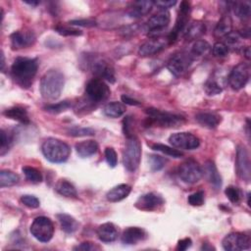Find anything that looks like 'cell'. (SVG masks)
I'll list each match as a JSON object with an SVG mask.
<instances>
[{
	"label": "cell",
	"mask_w": 251,
	"mask_h": 251,
	"mask_svg": "<svg viewBox=\"0 0 251 251\" xmlns=\"http://www.w3.org/2000/svg\"><path fill=\"white\" fill-rule=\"evenodd\" d=\"M91 70L93 74L97 77V79L105 80L111 84H114L116 82L114 68L111 66L110 63H108L104 59H95L94 61H92Z\"/></svg>",
	"instance_id": "cell-15"
},
{
	"label": "cell",
	"mask_w": 251,
	"mask_h": 251,
	"mask_svg": "<svg viewBox=\"0 0 251 251\" xmlns=\"http://www.w3.org/2000/svg\"><path fill=\"white\" fill-rule=\"evenodd\" d=\"M241 51H242V54L244 55V57H245L247 60H249V59H250V55H251V53H250V47H249V46L243 47V48L241 49Z\"/></svg>",
	"instance_id": "cell-57"
},
{
	"label": "cell",
	"mask_w": 251,
	"mask_h": 251,
	"mask_svg": "<svg viewBox=\"0 0 251 251\" xmlns=\"http://www.w3.org/2000/svg\"><path fill=\"white\" fill-rule=\"evenodd\" d=\"M65 79L58 70H49L43 75L40 81V93L47 100H55L60 97Z\"/></svg>",
	"instance_id": "cell-2"
},
{
	"label": "cell",
	"mask_w": 251,
	"mask_h": 251,
	"mask_svg": "<svg viewBox=\"0 0 251 251\" xmlns=\"http://www.w3.org/2000/svg\"><path fill=\"white\" fill-rule=\"evenodd\" d=\"M201 249L202 250H212V249H214L215 250V248L213 247V246H211V245H208V243H203V246L201 247Z\"/></svg>",
	"instance_id": "cell-58"
},
{
	"label": "cell",
	"mask_w": 251,
	"mask_h": 251,
	"mask_svg": "<svg viewBox=\"0 0 251 251\" xmlns=\"http://www.w3.org/2000/svg\"><path fill=\"white\" fill-rule=\"evenodd\" d=\"M225 194L227 196V197L229 198V200L233 203V204H238L241 201L242 198V194L240 192V190L238 187L235 186H228L225 191Z\"/></svg>",
	"instance_id": "cell-40"
},
{
	"label": "cell",
	"mask_w": 251,
	"mask_h": 251,
	"mask_svg": "<svg viewBox=\"0 0 251 251\" xmlns=\"http://www.w3.org/2000/svg\"><path fill=\"white\" fill-rule=\"evenodd\" d=\"M71 26H80V27H86V28H91L95 27L97 25L96 21L93 19H79V20H72L69 22Z\"/></svg>",
	"instance_id": "cell-52"
},
{
	"label": "cell",
	"mask_w": 251,
	"mask_h": 251,
	"mask_svg": "<svg viewBox=\"0 0 251 251\" xmlns=\"http://www.w3.org/2000/svg\"><path fill=\"white\" fill-rule=\"evenodd\" d=\"M69 135L72 137H89L93 136L95 132L90 128H81V127H75L68 131Z\"/></svg>",
	"instance_id": "cell-45"
},
{
	"label": "cell",
	"mask_w": 251,
	"mask_h": 251,
	"mask_svg": "<svg viewBox=\"0 0 251 251\" xmlns=\"http://www.w3.org/2000/svg\"><path fill=\"white\" fill-rule=\"evenodd\" d=\"M12 143H13L12 136L9 133H7L6 131L1 130V140H0V154L4 155L11 147Z\"/></svg>",
	"instance_id": "cell-42"
},
{
	"label": "cell",
	"mask_w": 251,
	"mask_h": 251,
	"mask_svg": "<svg viewBox=\"0 0 251 251\" xmlns=\"http://www.w3.org/2000/svg\"><path fill=\"white\" fill-rule=\"evenodd\" d=\"M103 112L107 117L119 118L126 113V106L122 102L113 101L106 104V106L103 109Z\"/></svg>",
	"instance_id": "cell-33"
},
{
	"label": "cell",
	"mask_w": 251,
	"mask_h": 251,
	"mask_svg": "<svg viewBox=\"0 0 251 251\" xmlns=\"http://www.w3.org/2000/svg\"><path fill=\"white\" fill-rule=\"evenodd\" d=\"M31 233L40 242H48L54 234V225L47 217H37L30 228Z\"/></svg>",
	"instance_id": "cell-6"
},
{
	"label": "cell",
	"mask_w": 251,
	"mask_h": 251,
	"mask_svg": "<svg viewBox=\"0 0 251 251\" xmlns=\"http://www.w3.org/2000/svg\"><path fill=\"white\" fill-rule=\"evenodd\" d=\"M188 203H190L192 206H201L204 204V193L203 192H197L193 195H191L187 198Z\"/></svg>",
	"instance_id": "cell-46"
},
{
	"label": "cell",
	"mask_w": 251,
	"mask_h": 251,
	"mask_svg": "<svg viewBox=\"0 0 251 251\" xmlns=\"http://www.w3.org/2000/svg\"><path fill=\"white\" fill-rule=\"evenodd\" d=\"M71 106H72V104L69 101H61L59 103L46 105L44 107V110L49 113H52V114H59L61 112H64V111L68 110Z\"/></svg>",
	"instance_id": "cell-41"
},
{
	"label": "cell",
	"mask_w": 251,
	"mask_h": 251,
	"mask_svg": "<svg viewBox=\"0 0 251 251\" xmlns=\"http://www.w3.org/2000/svg\"><path fill=\"white\" fill-rule=\"evenodd\" d=\"M154 2L149 1V0H141V1H136L132 3L129 7V15L132 18H142L146 16L153 8Z\"/></svg>",
	"instance_id": "cell-22"
},
{
	"label": "cell",
	"mask_w": 251,
	"mask_h": 251,
	"mask_svg": "<svg viewBox=\"0 0 251 251\" xmlns=\"http://www.w3.org/2000/svg\"><path fill=\"white\" fill-rule=\"evenodd\" d=\"M169 142L174 147L183 150H194L200 145L199 139L191 133L173 134L170 137Z\"/></svg>",
	"instance_id": "cell-12"
},
{
	"label": "cell",
	"mask_w": 251,
	"mask_h": 251,
	"mask_svg": "<svg viewBox=\"0 0 251 251\" xmlns=\"http://www.w3.org/2000/svg\"><path fill=\"white\" fill-rule=\"evenodd\" d=\"M141 30V25L139 24H133V25H129L123 27L119 30V35L122 36L123 37H132L134 36H136L137 34L140 33Z\"/></svg>",
	"instance_id": "cell-43"
},
{
	"label": "cell",
	"mask_w": 251,
	"mask_h": 251,
	"mask_svg": "<svg viewBox=\"0 0 251 251\" xmlns=\"http://www.w3.org/2000/svg\"><path fill=\"white\" fill-rule=\"evenodd\" d=\"M193 61L194 58L191 54L179 52L169 59L167 62V68L174 76L180 77L190 68Z\"/></svg>",
	"instance_id": "cell-9"
},
{
	"label": "cell",
	"mask_w": 251,
	"mask_h": 251,
	"mask_svg": "<svg viewBox=\"0 0 251 251\" xmlns=\"http://www.w3.org/2000/svg\"><path fill=\"white\" fill-rule=\"evenodd\" d=\"M55 31L61 35V36H82L83 33L80 30L77 29H72V28H68V27H63V26H59L55 28Z\"/></svg>",
	"instance_id": "cell-49"
},
{
	"label": "cell",
	"mask_w": 251,
	"mask_h": 251,
	"mask_svg": "<svg viewBox=\"0 0 251 251\" xmlns=\"http://www.w3.org/2000/svg\"><path fill=\"white\" fill-rule=\"evenodd\" d=\"M197 122L207 129H215L222 121V117L214 112H200L196 115Z\"/></svg>",
	"instance_id": "cell-20"
},
{
	"label": "cell",
	"mask_w": 251,
	"mask_h": 251,
	"mask_svg": "<svg viewBox=\"0 0 251 251\" xmlns=\"http://www.w3.org/2000/svg\"><path fill=\"white\" fill-rule=\"evenodd\" d=\"M229 48L224 42H216L212 48V53L215 57L218 58H223L226 57L229 53Z\"/></svg>",
	"instance_id": "cell-47"
},
{
	"label": "cell",
	"mask_w": 251,
	"mask_h": 251,
	"mask_svg": "<svg viewBox=\"0 0 251 251\" xmlns=\"http://www.w3.org/2000/svg\"><path fill=\"white\" fill-rule=\"evenodd\" d=\"M249 80V65L246 63H239L229 76V84L232 89L238 90L243 89Z\"/></svg>",
	"instance_id": "cell-14"
},
{
	"label": "cell",
	"mask_w": 251,
	"mask_h": 251,
	"mask_svg": "<svg viewBox=\"0 0 251 251\" xmlns=\"http://www.w3.org/2000/svg\"><path fill=\"white\" fill-rule=\"evenodd\" d=\"M152 149H154L156 151H159V152H162V153H164L168 156H171L173 158H179L183 155L182 152H180L179 150L175 149V148L170 147V146H167V145H164V144H161V143L153 144Z\"/></svg>",
	"instance_id": "cell-39"
},
{
	"label": "cell",
	"mask_w": 251,
	"mask_h": 251,
	"mask_svg": "<svg viewBox=\"0 0 251 251\" xmlns=\"http://www.w3.org/2000/svg\"><path fill=\"white\" fill-rule=\"evenodd\" d=\"M44 157L52 163H64L68 160L71 149L70 146L60 140L49 138L41 145Z\"/></svg>",
	"instance_id": "cell-3"
},
{
	"label": "cell",
	"mask_w": 251,
	"mask_h": 251,
	"mask_svg": "<svg viewBox=\"0 0 251 251\" xmlns=\"http://www.w3.org/2000/svg\"><path fill=\"white\" fill-rule=\"evenodd\" d=\"M176 4H177L176 0H169V1H156V2H154V5H156L157 7H159L162 10L170 9L173 6H175Z\"/></svg>",
	"instance_id": "cell-55"
},
{
	"label": "cell",
	"mask_w": 251,
	"mask_h": 251,
	"mask_svg": "<svg viewBox=\"0 0 251 251\" xmlns=\"http://www.w3.org/2000/svg\"><path fill=\"white\" fill-rule=\"evenodd\" d=\"M190 14H191V4L187 1H182L179 5V16L175 25V28L172 30L170 35L168 36V43L172 44L175 43L179 35L183 33L186 30L188 19H190Z\"/></svg>",
	"instance_id": "cell-7"
},
{
	"label": "cell",
	"mask_w": 251,
	"mask_h": 251,
	"mask_svg": "<svg viewBox=\"0 0 251 251\" xmlns=\"http://www.w3.org/2000/svg\"><path fill=\"white\" fill-rule=\"evenodd\" d=\"M23 173H24L26 179L31 182L39 183L42 181V176H41L40 172L34 167H30V166L23 167Z\"/></svg>",
	"instance_id": "cell-38"
},
{
	"label": "cell",
	"mask_w": 251,
	"mask_h": 251,
	"mask_svg": "<svg viewBox=\"0 0 251 251\" xmlns=\"http://www.w3.org/2000/svg\"><path fill=\"white\" fill-rule=\"evenodd\" d=\"M233 6V13L235 16L241 20H246L250 17L251 15V5L249 2L246 1H241V2H233L231 3Z\"/></svg>",
	"instance_id": "cell-34"
},
{
	"label": "cell",
	"mask_w": 251,
	"mask_h": 251,
	"mask_svg": "<svg viewBox=\"0 0 251 251\" xmlns=\"http://www.w3.org/2000/svg\"><path fill=\"white\" fill-rule=\"evenodd\" d=\"M21 202L29 207V208H32V209H36V208H38L39 205H40V202L38 200L37 197H34V196H29V195H26V196H23L21 197Z\"/></svg>",
	"instance_id": "cell-48"
},
{
	"label": "cell",
	"mask_w": 251,
	"mask_h": 251,
	"mask_svg": "<svg viewBox=\"0 0 251 251\" xmlns=\"http://www.w3.org/2000/svg\"><path fill=\"white\" fill-rule=\"evenodd\" d=\"M133 120H132V117L128 116L126 117L124 119V122H123V131H124V135L127 137L128 139L129 138H133V137H136L134 134H133Z\"/></svg>",
	"instance_id": "cell-50"
},
{
	"label": "cell",
	"mask_w": 251,
	"mask_h": 251,
	"mask_svg": "<svg viewBox=\"0 0 251 251\" xmlns=\"http://www.w3.org/2000/svg\"><path fill=\"white\" fill-rule=\"evenodd\" d=\"M242 39L243 38L238 32H231L226 36H224V43L229 49L232 48L233 50H238L243 48Z\"/></svg>",
	"instance_id": "cell-36"
},
{
	"label": "cell",
	"mask_w": 251,
	"mask_h": 251,
	"mask_svg": "<svg viewBox=\"0 0 251 251\" xmlns=\"http://www.w3.org/2000/svg\"><path fill=\"white\" fill-rule=\"evenodd\" d=\"M178 173L180 179L185 183H196L199 181L203 176L201 167L194 159H188L181 163Z\"/></svg>",
	"instance_id": "cell-8"
},
{
	"label": "cell",
	"mask_w": 251,
	"mask_h": 251,
	"mask_svg": "<svg viewBox=\"0 0 251 251\" xmlns=\"http://www.w3.org/2000/svg\"><path fill=\"white\" fill-rule=\"evenodd\" d=\"M4 65H5L4 54H3V52H1V70H3V69H4Z\"/></svg>",
	"instance_id": "cell-59"
},
{
	"label": "cell",
	"mask_w": 251,
	"mask_h": 251,
	"mask_svg": "<svg viewBox=\"0 0 251 251\" xmlns=\"http://www.w3.org/2000/svg\"><path fill=\"white\" fill-rule=\"evenodd\" d=\"M78 155L82 158H89L98 151V144L94 141H84L75 145Z\"/></svg>",
	"instance_id": "cell-26"
},
{
	"label": "cell",
	"mask_w": 251,
	"mask_h": 251,
	"mask_svg": "<svg viewBox=\"0 0 251 251\" xmlns=\"http://www.w3.org/2000/svg\"><path fill=\"white\" fill-rule=\"evenodd\" d=\"M171 21L170 13L167 11L161 12L149 18L147 21V27L150 30H164Z\"/></svg>",
	"instance_id": "cell-25"
},
{
	"label": "cell",
	"mask_w": 251,
	"mask_h": 251,
	"mask_svg": "<svg viewBox=\"0 0 251 251\" xmlns=\"http://www.w3.org/2000/svg\"><path fill=\"white\" fill-rule=\"evenodd\" d=\"M205 33V25L202 22H194L186 27L184 37L186 40H194L200 37Z\"/></svg>",
	"instance_id": "cell-29"
},
{
	"label": "cell",
	"mask_w": 251,
	"mask_h": 251,
	"mask_svg": "<svg viewBox=\"0 0 251 251\" xmlns=\"http://www.w3.org/2000/svg\"><path fill=\"white\" fill-rule=\"evenodd\" d=\"M163 204L164 199L160 195L156 193H148L138 199L136 207L143 211H154L160 208Z\"/></svg>",
	"instance_id": "cell-16"
},
{
	"label": "cell",
	"mask_w": 251,
	"mask_h": 251,
	"mask_svg": "<svg viewBox=\"0 0 251 251\" xmlns=\"http://www.w3.org/2000/svg\"><path fill=\"white\" fill-rule=\"evenodd\" d=\"M209 50H210V45L208 42H206L204 40H197L194 43L190 54L193 56V58L202 57V56L206 55L209 52Z\"/></svg>",
	"instance_id": "cell-37"
},
{
	"label": "cell",
	"mask_w": 251,
	"mask_h": 251,
	"mask_svg": "<svg viewBox=\"0 0 251 251\" xmlns=\"http://www.w3.org/2000/svg\"><path fill=\"white\" fill-rule=\"evenodd\" d=\"M222 82H223V79L214 75L212 78H210L204 84V91L209 96L220 94L223 91V89H224V85H223Z\"/></svg>",
	"instance_id": "cell-31"
},
{
	"label": "cell",
	"mask_w": 251,
	"mask_h": 251,
	"mask_svg": "<svg viewBox=\"0 0 251 251\" xmlns=\"http://www.w3.org/2000/svg\"><path fill=\"white\" fill-rule=\"evenodd\" d=\"M11 45L13 49H22L33 45L36 41V35L32 31H18L11 35Z\"/></svg>",
	"instance_id": "cell-17"
},
{
	"label": "cell",
	"mask_w": 251,
	"mask_h": 251,
	"mask_svg": "<svg viewBox=\"0 0 251 251\" xmlns=\"http://www.w3.org/2000/svg\"><path fill=\"white\" fill-rule=\"evenodd\" d=\"M132 192V187L129 184L122 183L110 190L107 195L106 198L110 202H119L125 198H127Z\"/></svg>",
	"instance_id": "cell-23"
},
{
	"label": "cell",
	"mask_w": 251,
	"mask_h": 251,
	"mask_svg": "<svg viewBox=\"0 0 251 251\" xmlns=\"http://www.w3.org/2000/svg\"><path fill=\"white\" fill-rule=\"evenodd\" d=\"M232 28H233L232 18L229 15L224 16L217 24L214 30V36L216 37H224L232 32Z\"/></svg>",
	"instance_id": "cell-32"
},
{
	"label": "cell",
	"mask_w": 251,
	"mask_h": 251,
	"mask_svg": "<svg viewBox=\"0 0 251 251\" xmlns=\"http://www.w3.org/2000/svg\"><path fill=\"white\" fill-rule=\"evenodd\" d=\"M7 118L15 120L17 122H20L22 124H30V118L28 115V112L26 109L19 107V106H15L12 108H9L7 110L4 111L3 113Z\"/></svg>",
	"instance_id": "cell-28"
},
{
	"label": "cell",
	"mask_w": 251,
	"mask_h": 251,
	"mask_svg": "<svg viewBox=\"0 0 251 251\" xmlns=\"http://www.w3.org/2000/svg\"><path fill=\"white\" fill-rule=\"evenodd\" d=\"M99 249H100L99 246L90 241L82 242L80 245L74 247V250H80V251H92V250H99Z\"/></svg>",
	"instance_id": "cell-53"
},
{
	"label": "cell",
	"mask_w": 251,
	"mask_h": 251,
	"mask_svg": "<svg viewBox=\"0 0 251 251\" xmlns=\"http://www.w3.org/2000/svg\"><path fill=\"white\" fill-rule=\"evenodd\" d=\"M202 172L206 177L207 180L216 188V190H219V188L222 186V177L218 172V169L215 163L211 160L206 161Z\"/></svg>",
	"instance_id": "cell-21"
},
{
	"label": "cell",
	"mask_w": 251,
	"mask_h": 251,
	"mask_svg": "<svg viewBox=\"0 0 251 251\" xmlns=\"http://www.w3.org/2000/svg\"><path fill=\"white\" fill-rule=\"evenodd\" d=\"M57 219L60 223L62 231H64L66 233H74L79 229V223L71 215L61 213L57 215Z\"/></svg>",
	"instance_id": "cell-27"
},
{
	"label": "cell",
	"mask_w": 251,
	"mask_h": 251,
	"mask_svg": "<svg viewBox=\"0 0 251 251\" xmlns=\"http://www.w3.org/2000/svg\"><path fill=\"white\" fill-rule=\"evenodd\" d=\"M105 159H106L108 165L111 168H115L116 167L117 162H118L117 153H116V151L112 147H107L105 149Z\"/></svg>",
	"instance_id": "cell-51"
},
{
	"label": "cell",
	"mask_w": 251,
	"mask_h": 251,
	"mask_svg": "<svg viewBox=\"0 0 251 251\" xmlns=\"http://www.w3.org/2000/svg\"><path fill=\"white\" fill-rule=\"evenodd\" d=\"M147 234L143 229L139 227H130L123 232L122 242L127 245H133L144 240Z\"/></svg>",
	"instance_id": "cell-19"
},
{
	"label": "cell",
	"mask_w": 251,
	"mask_h": 251,
	"mask_svg": "<svg viewBox=\"0 0 251 251\" xmlns=\"http://www.w3.org/2000/svg\"><path fill=\"white\" fill-rule=\"evenodd\" d=\"M168 43V39L166 38H151L150 40L144 42L143 45H141L139 49V54L142 57H148L152 56L154 54L159 53L163 49L166 48Z\"/></svg>",
	"instance_id": "cell-18"
},
{
	"label": "cell",
	"mask_w": 251,
	"mask_h": 251,
	"mask_svg": "<svg viewBox=\"0 0 251 251\" xmlns=\"http://www.w3.org/2000/svg\"><path fill=\"white\" fill-rule=\"evenodd\" d=\"M222 245L227 251H241L251 247V240L250 236L245 233H232L225 236Z\"/></svg>",
	"instance_id": "cell-11"
},
{
	"label": "cell",
	"mask_w": 251,
	"mask_h": 251,
	"mask_svg": "<svg viewBox=\"0 0 251 251\" xmlns=\"http://www.w3.org/2000/svg\"><path fill=\"white\" fill-rule=\"evenodd\" d=\"M20 180V177L9 170H2L0 172V186L2 188L7 186H13Z\"/></svg>",
	"instance_id": "cell-35"
},
{
	"label": "cell",
	"mask_w": 251,
	"mask_h": 251,
	"mask_svg": "<svg viewBox=\"0 0 251 251\" xmlns=\"http://www.w3.org/2000/svg\"><path fill=\"white\" fill-rule=\"evenodd\" d=\"M25 3H27V4L31 5V6H36V5H38L40 2H38V1H25Z\"/></svg>",
	"instance_id": "cell-60"
},
{
	"label": "cell",
	"mask_w": 251,
	"mask_h": 251,
	"mask_svg": "<svg viewBox=\"0 0 251 251\" xmlns=\"http://www.w3.org/2000/svg\"><path fill=\"white\" fill-rule=\"evenodd\" d=\"M122 102H124L125 104H128V105H132V106H139L141 105V102L128 96V95H123L122 96Z\"/></svg>",
	"instance_id": "cell-56"
},
{
	"label": "cell",
	"mask_w": 251,
	"mask_h": 251,
	"mask_svg": "<svg viewBox=\"0 0 251 251\" xmlns=\"http://www.w3.org/2000/svg\"><path fill=\"white\" fill-rule=\"evenodd\" d=\"M146 114L150 125H156L162 128H177L185 122L184 118L181 116L163 112L154 108L146 109Z\"/></svg>",
	"instance_id": "cell-5"
},
{
	"label": "cell",
	"mask_w": 251,
	"mask_h": 251,
	"mask_svg": "<svg viewBox=\"0 0 251 251\" xmlns=\"http://www.w3.org/2000/svg\"><path fill=\"white\" fill-rule=\"evenodd\" d=\"M86 93L90 100L98 103L106 100L109 97L111 90L103 80L96 78L88 83L86 87Z\"/></svg>",
	"instance_id": "cell-10"
},
{
	"label": "cell",
	"mask_w": 251,
	"mask_h": 251,
	"mask_svg": "<svg viewBox=\"0 0 251 251\" xmlns=\"http://www.w3.org/2000/svg\"><path fill=\"white\" fill-rule=\"evenodd\" d=\"M142 144L137 137L129 138L123 152V164L129 172H135L141 163Z\"/></svg>",
	"instance_id": "cell-4"
},
{
	"label": "cell",
	"mask_w": 251,
	"mask_h": 251,
	"mask_svg": "<svg viewBox=\"0 0 251 251\" xmlns=\"http://www.w3.org/2000/svg\"><path fill=\"white\" fill-rule=\"evenodd\" d=\"M97 235L102 242H113L118 237V230L113 223H105L98 227Z\"/></svg>",
	"instance_id": "cell-24"
},
{
	"label": "cell",
	"mask_w": 251,
	"mask_h": 251,
	"mask_svg": "<svg viewBox=\"0 0 251 251\" xmlns=\"http://www.w3.org/2000/svg\"><path fill=\"white\" fill-rule=\"evenodd\" d=\"M55 191L65 197H76L77 190L76 187L66 179H60L55 185Z\"/></svg>",
	"instance_id": "cell-30"
},
{
	"label": "cell",
	"mask_w": 251,
	"mask_h": 251,
	"mask_svg": "<svg viewBox=\"0 0 251 251\" xmlns=\"http://www.w3.org/2000/svg\"><path fill=\"white\" fill-rule=\"evenodd\" d=\"M152 171H160L165 167L166 160L158 155H150L148 158Z\"/></svg>",
	"instance_id": "cell-44"
},
{
	"label": "cell",
	"mask_w": 251,
	"mask_h": 251,
	"mask_svg": "<svg viewBox=\"0 0 251 251\" xmlns=\"http://www.w3.org/2000/svg\"><path fill=\"white\" fill-rule=\"evenodd\" d=\"M193 244V241L190 237H186V238H183V239H180L179 242H178V246H177V250H179V251H184L186 249L190 248Z\"/></svg>",
	"instance_id": "cell-54"
},
{
	"label": "cell",
	"mask_w": 251,
	"mask_h": 251,
	"mask_svg": "<svg viewBox=\"0 0 251 251\" xmlns=\"http://www.w3.org/2000/svg\"><path fill=\"white\" fill-rule=\"evenodd\" d=\"M38 63L35 58L18 57L11 67V75L17 85L29 89L37 73Z\"/></svg>",
	"instance_id": "cell-1"
},
{
	"label": "cell",
	"mask_w": 251,
	"mask_h": 251,
	"mask_svg": "<svg viewBox=\"0 0 251 251\" xmlns=\"http://www.w3.org/2000/svg\"><path fill=\"white\" fill-rule=\"evenodd\" d=\"M235 167H236L237 176L241 179L245 180L246 182H249L250 177H251L250 158H249V153L244 145H239L237 147Z\"/></svg>",
	"instance_id": "cell-13"
}]
</instances>
